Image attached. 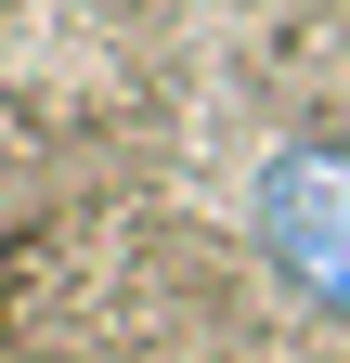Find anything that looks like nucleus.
I'll list each match as a JSON object with an SVG mask.
<instances>
[{
    "mask_svg": "<svg viewBox=\"0 0 350 363\" xmlns=\"http://www.w3.org/2000/svg\"><path fill=\"white\" fill-rule=\"evenodd\" d=\"M247 234H259V259H273V286L298 311L350 325V143H337V130H298V143L259 156Z\"/></svg>",
    "mask_w": 350,
    "mask_h": 363,
    "instance_id": "obj_1",
    "label": "nucleus"
}]
</instances>
